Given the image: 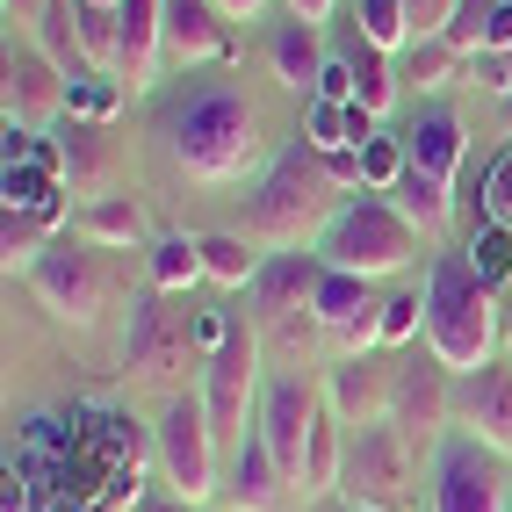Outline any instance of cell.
I'll use <instances>...</instances> for the list:
<instances>
[{"label":"cell","mask_w":512,"mask_h":512,"mask_svg":"<svg viewBox=\"0 0 512 512\" xmlns=\"http://www.w3.org/2000/svg\"><path fill=\"white\" fill-rule=\"evenodd\" d=\"M166 152H174L195 181H246V166L260 159V109L238 87H195L174 116H166Z\"/></svg>","instance_id":"1"},{"label":"cell","mask_w":512,"mask_h":512,"mask_svg":"<svg viewBox=\"0 0 512 512\" xmlns=\"http://www.w3.org/2000/svg\"><path fill=\"white\" fill-rule=\"evenodd\" d=\"M426 354H440V368L455 375L498 361V289L476 282L462 253H440L426 267Z\"/></svg>","instance_id":"2"},{"label":"cell","mask_w":512,"mask_h":512,"mask_svg":"<svg viewBox=\"0 0 512 512\" xmlns=\"http://www.w3.org/2000/svg\"><path fill=\"white\" fill-rule=\"evenodd\" d=\"M332 217H339V181H332L325 152H311L303 138L267 166L260 188L246 195V224H253V238H267V246H303V238L318 246V231Z\"/></svg>","instance_id":"3"},{"label":"cell","mask_w":512,"mask_h":512,"mask_svg":"<svg viewBox=\"0 0 512 512\" xmlns=\"http://www.w3.org/2000/svg\"><path fill=\"white\" fill-rule=\"evenodd\" d=\"M419 224L397 210L390 195H375L361 188L354 202H339V217L318 231V260L339 267V275H368V282H383V275H404V267L419 260Z\"/></svg>","instance_id":"4"},{"label":"cell","mask_w":512,"mask_h":512,"mask_svg":"<svg viewBox=\"0 0 512 512\" xmlns=\"http://www.w3.org/2000/svg\"><path fill=\"white\" fill-rule=\"evenodd\" d=\"M260 361H267V347H260V332L238 318V332L224 339V347L202 361V412H210V426H217V440H246V412H260Z\"/></svg>","instance_id":"5"},{"label":"cell","mask_w":512,"mask_h":512,"mask_svg":"<svg viewBox=\"0 0 512 512\" xmlns=\"http://www.w3.org/2000/svg\"><path fill=\"white\" fill-rule=\"evenodd\" d=\"M347 505H368V512H404L412 498V440H404L390 419H375L347 440V476H339Z\"/></svg>","instance_id":"6"},{"label":"cell","mask_w":512,"mask_h":512,"mask_svg":"<svg viewBox=\"0 0 512 512\" xmlns=\"http://www.w3.org/2000/svg\"><path fill=\"white\" fill-rule=\"evenodd\" d=\"M152 440H159L166 484H174L188 505L217 491V426H210V412H202V397H166Z\"/></svg>","instance_id":"7"},{"label":"cell","mask_w":512,"mask_h":512,"mask_svg":"<svg viewBox=\"0 0 512 512\" xmlns=\"http://www.w3.org/2000/svg\"><path fill=\"white\" fill-rule=\"evenodd\" d=\"M433 512H512L505 505L498 448H484L476 433H440V455H433Z\"/></svg>","instance_id":"8"},{"label":"cell","mask_w":512,"mask_h":512,"mask_svg":"<svg viewBox=\"0 0 512 512\" xmlns=\"http://www.w3.org/2000/svg\"><path fill=\"white\" fill-rule=\"evenodd\" d=\"M325 419V397L303 383V375H267V390H260V412H253V433L267 440V455L282 462L289 476V491L303 484V448H311V426Z\"/></svg>","instance_id":"9"},{"label":"cell","mask_w":512,"mask_h":512,"mask_svg":"<svg viewBox=\"0 0 512 512\" xmlns=\"http://www.w3.org/2000/svg\"><path fill=\"white\" fill-rule=\"evenodd\" d=\"M195 347V332L181 311H166V296H138L130 303V332H123V368L138 383H174L181 361Z\"/></svg>","instance_id":"10"},{"label":"cell","mask_w":512,"mask_h":512,"mask_svg":"<svg viewBox=\"0 0 512 512\" xmlns=\"http://www.w3.org/2000/svg\"><path fill=\"white\" fill-rule=\"evenodd\" d=\"M455 419V368H440V354H404L397 390H390V426L404 440H433Z\"/></svg>","instance_id":"11"},{"label":"cell","mask_w":512,"mask_h":512,"mask_svg":"<svg viewBox=\"0 0 512 512\" xmlns=\"http://www.w3.org/2000/svg\"><path fill=\"white\" fill-rule=\"evenodd\" d=\"M29 282H37L44 311L65 318V325H94L101 303H109V275H101V260L80 253V246H44V260L29 267Z\"/></svg>","instance_id":"12"},{"label":"cell","mask_w":512,"mask_h":512,"mask_svg":"<svg viewBox=\"0 0 512 512\" xmlns=\"http://www.w3.org/2000/svg\"><path fill=\"white\" fill-rule=\"evenodd\" d=\"M311 318L332 339H354V354L383 347V296L368 289V275H339V267H325L318 289H311Z\"/></svg>","instance_id":"13"},{"label":"cell","mask_w":512,"mask_h":512,"mask_svg":"<svg viewBox=\"0 0 512 512\" xmlns=\"http://www.w3.org/2000/svg\"><path fill=\"white\" fill-rule=\"evenodd\" d=\"M390 390H397V361L390 354H347V361L325 368V404L339 412V426L390 419Z\"/></svg>","instance_id":"14"},{"label":"cell","mask_w":512,"mask_h":512,"mask_svg":"<svg viewBox=\"0 0 512 512\" xmlns=\"http://www.w3.org/2000/svg\"><path fill=\"white\" fill-rule=\"evenodd\" d=\"M65 80L58 65L37 51V44H8V87H0V101H8V130H37L65 109Z\"/></svg>","instance_id":"15"},{"label":"cell","mask_w":512,"mask_h":512,"mask_svg":"<svg viewBox=\"0 0 512 512\" xmlns=\"http://www.w3.org/2000/svg\"><path fill=\"white\" fill-rule=\"evenodd\" d=\"M455 419H462V433L484 440V448L512 455V368L505 361L476 368V375H455Z\"/></svg>","instance_id":"16"},{"label":"cell","mask_w":512,"mask_h":512,"mask_svg":"<svg viewBox=\"0 0 512 512\" xmlns=\"http://www.w3.org/2000/svg\"><path fill=\"white\" fill-rule=\"evenodd\" d=\"M318 275H325L318 253H267L260 275H253V289H246V296H253V318L275 325V318H289V311H311Z\"/></svg>","instance_id":"17"},{"label":"cell","mask_w":512,"mask_h":512,"mask_svg":"<svg viewBox=\"0 0 512 512\" xmlns=\"http://www.w3.org/2000/svg\"><path fill=\"white\" fill-rule=\"evenodd\" d=\"M159 58H166V0H123V58H116L123 94H145L159 80Z\"/></svg>","instance_id":"18"},{"label":"cell","mask_w":512,"mask_h":512,"mask_svg":"<svg viewBox=\"0 0 512 512\" xmlns=\"http://www.w3.org/2000/svg\"><path fill=\"white\" fill-rule=\"evenodd\" d=\"M462 116L448 109V101H426V109L412 116V130H404V152H412V166L426 181H448L455 188V174H462Z\"/></svg>","instance_id":"19"},{"label":"cell","mask_w":512,"mask_h":512,"mask_svg":"<svg viewBox=\"0 0 512 512\" xmlns=\"http://www.w3.org/2000/svg\"><path fill=\"white\" fill-rule=\"evenodd\" d=\"M231 51V29L210 0H166V58L174 65H210Z\"/></svg>","instance_id":"20"},{"label":"cell","mask_w":512,"mask_h":512,"mask_svg":"<svg viewBox=\"0 0 512 512\" xmlns=\"http://www.w3.org/2000/svg\"><path fill=\"white\" fill-rule=\"evenodd\" d=\"M267 65H275V80H282L289 94L311 101V94H318V80H325V44H318V29L289 15L275 37H267Z\"/></svg>","instance_id":"21"},{"label":"cell","mask_w":512,"mask_h":512,"mask_svg":"<svg viewBox=\"0 0 512 512\" xmlns=\"http://www.w3.org/2000/svg\"><path fill=\"white\" fill-rule=\"evenodd\" d=\"M282 491H289L282 462L267 455L260 433H246V440H238V462H231V505H238V512H275Z\"/></svg>","instance_id":"22"},{"label":"cell","mask_w":512,"mask_h":512,"mask_svg":"<svg viewBox=\"0 0 512 512\" xmlns=\"http://www.w3.org/2000/svg\"><path fill=\"white\" fill-rule=\"evenodd\" d=\"M80 238L87 246H138L145 238V202L138 195H94L87 210H80Z\"/></svg>","instance_id":"23"},{"label":"cell","mask_w":512,"mask_h":512,"mask_svg":"<svg viewBox=\"0 0 512 512\" xmlns=\"http://www.w3.org/2000/svg\"><path fill=\"white\" fill-rule=\"evenodd\" d=\"M339 476H347V440H339V412L325 404V419L311 426V448H303V498H325L339 491Z\"/></svg>","instance_id":"24"},{"label":"cell","mask_w":512,"mask_h":512,"mask_svg":"<svg viewBox=\"0 0 512 512\" xmlns=\"http://www.w3.org/2000/svg\"><path fill=\"white\" fill-rule=\"evenodd\" d=\"M195 246H202V275L217 289H253L260 260H267V253H253V238H238V231H202Z\"/></svg>","instance_id":"25"},{"label":"cell","mask_w":512,"mask_h":512,"mask_svg":"<svg viewBox=\"0 0 512 512\" xmlns=\"http://www.w3.org/2000/svg\"><path fill=\"white\" fill-rule=\"evenodd\" d=\"M347 58H354V101H361L375 123H383V116L397 109V80H404V73L390 65V51H375V44H361V37H354Z\"/></svg>","instance_id":"26"},{"label":"cell","mask_w":512,"mask_h":512,"mask_svg":"<svg viewBox=\"0 0 512 512\" xmlns=\"http://www.w3.org/2000/svg\"><path fill=\"white\" fill-rule=\"evenodd\" d=\"M390 202H397V210L412 217L426 238H433V231H448V217H455V195H448V181H426L419 166H404V181L390 188Z\"/></svg>","instance_id":"27"},{"label":"cell","mask_w":512,"mask_h":512,"mask_svg":"<svg viewBox=\"0 0 512 512\" xmlns=\"http://www.w3.org/2000/svg\"><path fill=\"white\" fill-rule=\"evenodd\" d=\"M37 51L58 65L65 80L87 73V51H80V29H73V0H51V8H44V22H37Z\"/></svg>","instance_id":"28"},{"label":"cell","mask_w":512,"mask_h":512,"mask_svg":"<svg viewBox=\"0 0 512 512\" xmlns=\"http://www.w3.org/2000/svg\"><path fill=\"white\" fill-rule=\"evenodd\" d=\"M354 37L375 51H412V15L404 0H354Z\"/></svg>","instance_id":"29"},{"label":"cell","mask_w":512,"mask_h":512,"mask_svg":"<svg viewBox=\"0 0 512 512\" xmlns=\"http://www.w3.org/2000/svg\"><path fill=\"white\" fill-rule=\"evenodd\" d=\"M73 29H80V51L87 65H109L123 58V8H87V0H73Z\"/></svg>","instance_id":"30"},{"label":"cell","mask_w":512,"mask_h":512,"mask_svg":"<svg viewBox=\"0 0 512 512\" xmlns=\"http://www.w3.org/2000/svg\"><path fill=\"white\" fill-rule=\"evenodd\" d=\"M455 65H462V51H455L448 37H419L412 51H404V65H397V73L412 80L419 94H440V87L455 80Z\"/></svg>","instance_id":"31"},{"label":"cell","mask_w":512,"mask_h":512,"mask_svg":"<svg viewBox=\"0 0 512 512\" xmlns=\"http://www.w3.org/2000/svg\"><path fill=\"white\" fill-rule=\"evenodd\" d=\"M202 275V246L195 238H152V289L159 296H174Z\"/></svg>","instance_id":"32"},{"label":"cell","mask_w":512,"mask_h":512,"mask_svg":"<svg viewBox=\"0 0 512 512\" xmlns=\"http://www.w3.org/2000/svg\"><path fill=\"white\" fill-rule=\"evenodd\" d=\"M58 159H65V174H73V188H94V181H101V166H109L101 123H73V130H65V145H58Z\"/></svg>","instance_id":"33"},{"label":"cell","mask_w":512,"mask_h":512,"mask_svg":"<svg viewBox=\"0 0 512 512\" xmlns=\"http://www.w3.org/2000/svg\"><path fill=\"white\" fill-rule=\"evenodd\" d=\"M65 109H73V123H109L123 109V80H101V73H80L73 87H65Z\"/></svg>","instance_id":"34"},{"label":"cell","mask_w":512,"mask_h":512,"mask_svg":"<svg viewBox=\"0 0 512 512\" xmlns=\"http://www.w3.org/2000/svg\"><path fill=\"white\" fill-rule=\"evenodd\" d=\"M404 166H412V152H404V138H383V130H375V138L361 145V181H368L375 195H390V188L404 181Z\"/></svg>","instance_id":"35"},{"label":"cell","mask_w":512,"mask_h":512,"mask_svg":"<svg viewBox=\"0 0 512 512\" xmlns=\"http://www.w3.org/2000/svg\"><path fill=\"white\" fill-rule=\"evenodd\" d=\"M462 260L476 267V282H491V289H498V282L512 275V231H505V224H484V231L469 238V253H462Z\"/></svg>","instance_id":"36"},{"label":"cell","mask_w":512,"mask_h":512,"mask_svg":"<svg viewBox=\"0 0 512 512\" xmlns=\"http://www.w3.org/2000/svg\"><path fill=\"white\" fill-rule=\"evenodd\" d=\"M58 217H22V210H8V224H0V246H8V267H37L44 260V231H51Z\"/></svg>","instance_id":"37"},{"label":"cell","mask_w":512,"mask_h":512,"mask_svg":"<svg viewBox=\"0 0 512 512\" xmlns=\"http://www.w3.org/2000/svg\"><path fill=\"white\" fill-rule=\"evenodd\" d=\"M412 332H426V289H397V296H383V347H404Z\"/></svg>","instance_id":"38"},{"label":"cell","mask_w":512,"mask_h":512,"mask_svg":"<svg viewBox=\"0 0 512 512\" xmlns=\"http://www.w3.org/2000/svg\"><path fill=\"white\" fill-rule=\"evenodd\" d=\"M491 8H498V0H462V8H455V22H448V44H455L462 58H484V29H491Z\"/></svg>","instance_id":"39"},{"label":"cell","mask_w":512,"mask_h":512,"mask_svg":"<svg viewBox=\"0 0 512 512\" xmlns=\"http://www.w3.org/2000/svg\"><path fill=\"white\" fill-rule=\"evenodd\" d=\"M484 224H505L512 231V145L484 166Z\"/></svg>","instance_id":"40"},{"label":"cell","mask_w":512,"mask_h":512,"mask_svg":"<svg viewBox=\"0 0 512 512\" xmlns=\"http://www.w3.org/2000/svg\"><path fill=\"white\" fill-rule=\"evenodd\" d=\"M455 8H462V0H404V15H412V44L419 37H448Z\"/></svg>","instance_id":"41"},{"label":"cell","mask_w":512,"mask_h":512,"mask_svg":"<svg viewBox=\"0 0 512 512\" xmlns=\"http://www.w3.org/2000/svg\"><path fill=\"white\" fill-rule=\"evenodd\" d=\"M311 101H347L354 109V58H325V80H318Z\"/></svg>","instance_id":"42"},{"label":"cell","mask_w":512,"mask_h":512,"mask_svg":"<svg viewBox=\"0 0 512 512\" xmlns=\"http://www.w3.org/2000/svg\"><path fill=\"white\" fill-rule=\"evenodd\" d=\"M210 8H217L224 22H260L267 8H275V0H210Z\"/></svg>","instance_id":"43"},{"label":"cell","mask_w":512,"mask_h":512,"mask_svg":"<svg viewBox=\"0 0 512 512\" xmlns=\"http://www.w3.org/2000/svg\"><path fill=\"white\" fill-rule=\"evenodd\" d=\"M0 8H8V22H22V29H37L51 0H0Z\"/></svg>","instance_id":"44"},{"label":"cell","mask_w":512,"mask_h":512,"mask_svg":"<svg viewBox=\"0 0 512 512\" xmlns=\"http://www.w3.org/2000/svg\"><path fill=\"white\" fill-rule=\"evenodd\" d=\"M282 8H289L296 22H311V29H318V22H325V15L339 8V0H282Z\"/></svg>","instance_id":"45"},{"label":"cell","mask_w":512,"mask_h":512,"mask_svg":"<svg viewBox=\"0 0 512 512\" xmlns=\"http://www.w3.org/2000/svg\"><path fill=\"white\" fill-rule=\"evenodd\" d=\"M476 65H484V87L512 94V58H476Z\"/></svg>","instance_id":"46"},{"label":"cell","mask_w":512,"mask_h":512,"mask_svg":"<svg viewBox=\"0 0 512 512\" xmlns=\"http://www.w3.org/2000/svg\"><path fill=\"white\" fill-rule=\"evenodd\" d=\"M0 512H22V484H15V469H8V491H0Z\"/></svg>","instance_id":"47"},{"label":"cell","mask_w":512,"mask_h":512,"mask_svg":"<svg viewBox=\"0 0 512 512\" xmlns=\"http://www.w3.org/2000/svg\"><path fill=\"white\" fill-rule=\"evenodd\" d=\"M138 512H195L188 498H166V505H138Z\"/></svg>","instance_id":"48"},{"label":"cell","mask_w":512,"mask_h":512,"mask_svg":"<svg viewBox=\"0 0 512 512\" xmlns=\"http://www.w3.org/2000/svg\"><path fill=\"white\" fill-rule=\"evenodd\" d=\"M498 116H505V130H512V94H498Z\"/></svg>","instance_id":"49"},{"label":"cell","mask_w":512,"mask_h":512,"mask_svg":"<svg viewBox=\"0 0 512 512\" xmlns=\"http://www.w3.org/2000/svg\"><path fill=\"white\" fill-rule=\"evenodd\" d=\"M87 8H123V0H87Z\"/></svg>","instance_id":"50"},{"label":"cell","mask_w":512,"mask_h":512,"mask_svg":"<svg viewBox=\"0 0 512 512\" xmlns=\"http://www.w3.org/2000/svg\"><path fill=\"white\" fill-rule=\"evenodd\" d=\"M332 512H368V505H332Z\"/></svg>","instance_id":"51"}]
</instances>
